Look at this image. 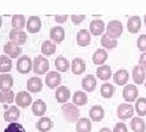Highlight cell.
<instances>
[{"label":"cell","instance_id":"obj_17","mask_svg":"<svg viewBox=\"0 0 146 132\" xmlns=\"http://www.w3.org/2000/svg\"><path fill=\"white\" fill-rule=\"evenodd\" d=\"M89 116H90V120L91 121H95V122H99L104 119L105 116V110L101 105H94L93 108L90 109L89 111Z\"/></svg>","mask_w":146,"mask_h":132},{"label":"cell","instance_id":"obj_48","mask_svg":"<svg viewBox=\"0 0 146 132\" xmlns=\"http://www.w3.org/2000/svg\"><path fill=\"white\" fill-rule=\"evenodd\" d=\"M144 22H145V25H146V16L144 17Z\"/></svg>","mask_w":146,"mask_h":132},{"label":"cell","instance_id":"obj_18","mask_svg":"<svg viewBox=\"0 0 146 132\" xmlns=\"http://www.w3.org/2000/svg\"><path fill=\"white\" fill-rule=\"evenodd\" d=\"M50 38L55 43H61L65 39V29L62 27H52L50 29Z\"/></svg>","mask_w":146,"mask_h":132},{"label":"cell","instance_id":"obj_39","mask_svg":"<svg viewBox=\"0 0 146 132\" xmlns=\"http://www.w3.org/2000/svg\"><path fill=\"white\" fill-rule=\"evenodd\" d=\"M135 110L136 114L140 116L146 115V98H139L135 104Z\"/></svg>","mask_w":146,"mask_h":132},{"label":"cell","instance_id":"obj_25","mask_svg":"<svg viewBox=\"0 0 146 132\" xmlns=\"http://www.w3.org/2000/svg\"><path fill=\"white\" fill-rule=\"evenodd\" d=\"M107 52L105 50V49H98V50H95L94 53V55H93V62L95 64V65H98V66H101L105 64V61L107 60Z\"/></svg>","mask_w":146,"mask_h":132},{"label":"cell","instance_id":"obj_46","mask_svg":"<svg viewBox=\"0 0 146 132\" xmlns=\"http://www.w3.org/2000/svg\"><path fill=\"white\" fill-rule=\"evenodd\" d=\"M100 132H112L111 130L108 129V127H102L101 130H100Z\"/></svg>","mask_w":146,"mask_h":132},{"label":"cell","instance_id":"obj_27","mask_svg":"<svg viewBox=\"0 0 146 132\" xmlns=\"http://www.w3.org/2000/svg\"><path fill=\"white\" fill-rule=\"evenodd\" d=\"M77 132H90L91 131V120L86 117H80L76 125Z\"/></svg>","mask_w":146,"mask_h":132},{"label":"cell","instance_id":"obj_37","mask_svg":"<svg viewBox=\"0 0 146 132\" xmlns=\"http://www.w3.org/2000/svg\"><path fill=\"white\" fill-rule=\"evenodd\" d=\"M100 93H101L104 98L108 99L115 93V87H113L111 83H104V84H101V88H100Z\"/></svg>","mask_w":146,"mask_h":132},{"label":"cell","instance_id":"obj_33","mask_svg":"<svg viewBox=\"0 0 146 132\" xmlns=\"http://www.w3.org/2000/svg\"><path fill=\"white\" fill-rule=\"evenodd\" d=\"M55 52H56V44L51 42V40H45L42 44V53L44 55L50 56L52 54H55Z\"/></svg>","mask_w":146,"mask_h":132},{"label":"cell","instance_id":"obj_11","mask_svg":"<svg viewBox=\"0 0 146 132\" xmlns=\"http://www.w3.org/2000/svg\"><path fill=\"white\" fill-rule=\"evenodd\" d=\"M55 97H56V101L61 104L67 103V101L71 97V92L66 86H60V87L56 88V92H55Z\"/></svg>","mask_w":146,"mask_h":132},{"label":"cell","instance_id":"obj_14","mask_svg":"<svg viewBox=\"0 0 146 132\" xmlns=\"http://www.w3.org/2000/svg\"><path fill=\"white\" fill-rule=\"evenodd\" d=\"M18 117H20V110H18V108L16 105H12L10 108H7L5 113H4V120L7 121V122H15L18 120Z\"/></svg>","mask_w":146,"mask_h":132},{"label":"cell","instance_id":"obj_32","mask_svg":"<svg viewBox=\"0 0 146 132\" xmlns=\"http://www.w3.org/2000/svg\"><path fill=\"white\" fill-rule=\"evenodd\" d=\"M15 93L12 92L11 89L7 90H0V103L3 104H11L13 101H15Z\"/></svg>","mask_w":146,"mask_h":132},{"label":"cell","instance_id":"obj_42","mask_svg":"<svg viewBox=\"0 0 146 132\" xmlns=\"http://www.w3.org/2000/svg\"><path fill=\"white\" fill-rule=\"evenodd\" d=\"M71 20H72V22L74 25H79L85 20V15H72Z\"/></svg>","mask_w":146,"mask_h":132},{"label":"cell","instance_id":"obj_34","mask_svg":"<svg viewBox=\"0 0 146 132\" xmlns=\"http://www.w3.org/2000/svg\"><path fill=\"white\" fill-rule=\"evenodd\" d=\"M73 103L76 105H85L88 103V95L85 94V92L83 90H77V92L73 94Z\"/></svg>","mask_w":146,"mask_h":132},{"label":"cell","instance_id":"obj_47","mask_svg":"<svg viewBox=\"0 0 146 132\" xmlns=\"http://www.w3.org/2000/svg\"><path fill=\"white\" fill-rule=\"evenodd\" d=\"M1 25H3V19H1V16H0V27H1Z\"/></svg>","mask_w":146,"mask_h":132},{"label":"cell","instance_id":"obj_7","mask_svg":"<svg viewBox=\"0 0 146 132\" xmlns=\"http://www.w3.org/2000/svg\"><path fill=\"white\" fill-rule=\"evenodd\" d=\"M138 88H136V86L134 84H127L124 89H123V98H124V101L128 102V103H133L136 101V98H138Z\"/></svg>","mask_w":146,"mask_h":132},{"label":"cell","instance_id":"obj_44","mask_svg":"<svg viewBox=\"0 0 146 132\" xmlns=\"http://www.w3.org/2000/svg\"><path fill=\"white\" fill-rule=\"evenodd\" d=\"M139 65L146 71V52L140 55V58H139Z\"/></svg>","mask_w":146,"mask_h":132},{"label":"cell","instance_id":"obj_35","mask_svg":"<svg viewBox=\"0 0 146 132\" xmlns=\"http://www.w3.org/2000/svg\"><path fill=\"white\" fill-rule=\"evenodd\" d=\"M101 45L104 47V49L111 50V49H115L117 47V39L110 38L107 34H104L101 37Z\"/></svg>","mask_w":146,"mask_h":132},{"label":"cell","instance_id":"obj_36","mask_svg":"<svg viewBox=\"0 0 146 132\" xmlns=\"http://www.w3.org/2000/svg\"><path fill=\"white\" fill-rule=\"evenodd\" d=\"M11 23H12V27L15 29H22L27 25L26 23V19H25L23 15H13Z\"/></svg>","mask_w":146,"mask_h":132},{"label":"cell","instance_id":"obj_1","mask_svg":"<svg viewBox=\"0 0 146 132\" xmlns=\"http://www.w3.org/2000/svg\"><path fill=\"white\" fill-rule=\"evenodd\" d=\"M61 113L68 122H77L79 120L80 111L74 103H65L61 107Z\"/></svg>","mask_w":146,"mask_h":132},{"label":"cell","instance_id":"obj_3","mask_svg":"<svg viewBox=\"0 0 146 132\" xmlns=\"http://www.w3.org/2000/svg\"><path fill=\"white\" fill-rule=\"evenodd\" d=\"M49 60L44 56H36L33 60V71L35 75H45L49 71Z\"/></svg>","mask_w":146,"mask_h":132},{"label":"cell","instance_id":"obj_22","mask_svg":"<svg viewBox=\"0 0 146 132\" xmlns=\"http://www.w3.org/2000/svg\"><path fill=\"white\" fill-rule=\"evenodd\" d=\"M127 28L130 33L135 34L136 32H139V29L141 28V20L139 16H131L129 17L128 20V23H127Z\"/></svg>","mask_w":146,"mask_h":132},{"label":"cell","instance_id":"obj_40","mask_svg":"<svg viewBox=\"0 0 146 132\" xmlns=\"http://www.w3.org/2000/svg\"><path fill=\"white\" fill-rule=\"evenodd\" d=\"M4 132H26V130H25V127L21 124H18V122H11Z\"/></svg>","mask_w":146,"mask_h":132},{"label":"cell","instance_id":"obj_10","mask_svg":"<svg viewBox=\"0 0 146 132\" xmlns=\"http://www.w3.org/2000/svg\"><path fill=\"white\" fill-rule=\"evenodd\" d=\"M10 39L11 42L18 45H23L27 42V34L22 29H11L10 31Z\"/></svg>","mask_w":146,"mask_h":132},{"label":"cell","instance_id":"obj_21","mask_svg":"<svg viewBox=\"0 0 146 132\" xmlns=\"http://www.w3.org/2000/svg\"><path fill=\"white\" fill-rule=\"evenodd\" d=\"M52 120L50 119V117H46V116H42L39 119V121L36 122V129H38V131L40 132H48L52 129Z\"/></svg>","mask_w":146,"mask_h":132},{"label":"cell","instance_id":"obj_41","mask_svg":"<svg viewBox=\"0 0 146 132\" xmlns=\"http://www.w3.org/2000/svg\"><path fill=\"white\" fill-rule=\"evenodd\" d=\"M136 45H138V49L141 50L143 53L146 52V34H141L140 37L136 40Z\"/></svg>","mask_w":146,"mask_h":132},{"label":"cell","instance_id":"obj_2","mask_svg":"<svg viewBox=\"0 0 146 132\" xmlns=\"http://www.w3.org/2000/svg\"><path fill=\"white\" fill-rule=\"evenodd\" d=\"M123 33V25L121 21H117V20H112L107 23V32L106 34L110 38H113V39H117L118 37H121Z\"/></svg>","mask_w":146,"mask_h":132},{"label":"cell","instance_id":"obj_24","mask_svg":"<svg viewBox=\"0 0 146 132\" xmlns=\"http://www.w3.org/2000/svg\"><path fill=\"white\" fill-rule=\"evenodd\" d=\"M45 111H46V104H45V102L42 101V99H38V101H35L32 104V113H33L35 116L42 117L45 114Z\"/></svg>","mask_w":146,"mask_h":132},{"label":"cell","instance_id":"obj_30","mask_svg":"<svg viewBox=\"0 0 146 132\" xmlns=\"http://www.w3.org/2000/svg\"><path fill=\"white\" fill-rule=\"evenodd\" d=\"M130 126L134 132H146V124L141 117H133Z\"/></svg>","mask_w":146,"mask_h":132},{"label":"cell","instance_id":"obj_31","mask_svg":"<svg viewBox=\"0 0 146 132\" xmlns=\"http://www.w3.org/2000/svg\"><path fill=\"white\" fill-rule=\"evenodd\" d=\"M55 67L58 72H66L70 69V62L66 58L63 56H57L56 60H55Z\"/></svg>","mask_w":146,"mask_h":132},{"label":"cell","instance_id":"obj_16","mask_svg":"<svg viewBox=\"0 0 146 132\" xmlns=\"http://www.w3.org/2000/svg\"><path fill=\"white\" fill-rule=\"evenodd\" d=\"M82 87L85 92H94L96 88V78L93 75H88L82 80Z\"/></svg>","mask_w":146,"mask_h":132},{"label":"cell","instance_id":"obj_28","mask_svg":"<svg viewBox=\"0 0 146 132\" xmlns=\"http://www.w3.org/2000/svg\"><path fill=\"white\" fill-rule=\"evenodd\" d=\"M96 76H98V78L102 80V81H106V80H108V78H111V76H112V70H111V67L107 66V65H101V66H99L98 69H96Z\"/></svg>","mask_w":146,"mask_h":132},{"label":"cell","instance_id":"obj_13","mask_svg":"<svg viewBox=\"0 0 146 132\" xmlns=\"http://www.w3.org/2000/svg\"><path fill=\"white\" fill-rule=\"evenodd\" d=\"M27 89L32 93H38L43 89V82L39 77H31V78L27 81Z\"/></svg>","mask_w":146,"mask_h":132},{"label":"cell","instance_id":"obj_20","mask_svg":"<svg viewBox=\"0 0 146 132\" xmlns=\"http://www.w3.org/2000/svg\"><path fill=\"white\" fill-rule=\"evenodd\" d=\"M105 22L102 20H94L90 23V33L93 36H101L105 31Z\"/></svg>","mask_w":146,"mask_h":132},{"label":"cell","instance_id":"obj_4","mask_svg":"<svg viewBox=\"0 0 146 132\" xmlns=\"http://www.w3.org/2000/svg\"><path fill=\"white\" fill-rule=\"evenodd\" d=\"M16 69L20 74L26 75V74H28L31 70H33V61L27 55L20 56V59L17 60V64H16Z\"/></svg>","mask_w":146,"mask_h":132},{"label":"cell","instance_id":"obj_5","mask_svg":"<svg viewBox=\"0 0 146 132\" xmlns=\"http://www.w3.org/2000/svg\"><path fill=\"white\" fill-rule=\"evenodd\" d=\"M61 80H62L61 75H60V72H57V71H49V74L45 76V83L51 89L60 87Z\"/></svg>","mask_w":146,"mask_h":132},{"label":"cell","instance_id":"obj_23","mask_svg":"<svg viewBox=\"0 0 146 132\" xmlns=\"http://www.w3.org/2000/svg\"><path fill=\"white\" fill-rule=\"evenodd\" d=\"M128 80H129V74L124 69L118 70L115 74V76H113V81H115V83L117 86H124L128 82Z\"/></svg>","mask_w":146,"mask_h":132},{"label":"cell","instance_id":"obj_15","mask_svg":"<svg viewBox=\"0 0 146 132\" xmlns=\"http://www.w3.org/2000/svg\"><path fill=\"white\" fill-rule=\"evenodd\" d=\"M91 42V33L86 29H80L77 33V44L79 47H86Z\"/></svg>","mask_w":146,"mask_h":132},{"label":"cell","instance_id":"obj_45","mask_svg":"<svg viewBox=\"0 0 146 132\" xmlns=\"http://www.w3.org/2000/svg\"><path fill=\"white\" fill-rule=\"evenodd\" d=\"M68 16L67 15H62V16H55V21L57 22V23H65L67 21Z\"/></svg>","mask_w":146,"mask_h":132},{"label":"cell","instance_id":"obj_38","mask_svg":"<svg viewBox=\"0 0 146 132\" xmlns=\"http://www.w3.org/2000/svg\"><path fill=\"white\" fill-rule=\"evenodd\" d=\"M12 69V62L9 56H0V72H9Z\"/></svg>","mask_w":146,"mask_h":132},{"label":"cell","instance_id":"obj_43","mask_svg":"<svg viewBox=\"0 0 146 132\" xmlns=\"http://www.w3.org/2000/svg\"><path fill=\"white\" fill-rule=\"evenodd\" d=\"M113 132H128L127 125L124 122H118V124H116L115 129H113Z\"/></svg>","mask_w":146,"mask_h":132},{"label":"cell","instance_id":"obj_26","mask_svg":"<svg viewBox=\"0 0 146 132\" xmlns=\"http://www.w3.org/2000/svg\"><path fill=\"white\" fill-rule=\"evenodd\" d=\"M71 69H72V72L74 75H82L85 71V62H84V60L83 59H80V58L73 59V61L71 64Z\"/></svg>","mask_w":146,"mask_h":132},{"label":"cell","instance_id":"obj_6","mask_svg":"<svg viewBox=\"0 0 146 132\" xmlns=\"http://www.w3.org/2000/svg\"><path fill=\"white\" fill-rule=\"evenodd\" d=\"M134 115V108L130 105V104H119V107L117 108V116L119 117L121 120H127L130 119L131 116Z\"/></svg>","mask_w":146,"mask_h":132},{"label":"cell","instance_id":"obj_9","mask_svg":"<svg viewBox=\"0 0 146 132\" xmlns=\"http://www.w3.org/2000/svg\"><path fill=\"white\" fill-rule=\"evenodd\" d=\"M15 102L18 107L21 108H27L32 104V95L29 94V92H26V90H22V92H18L16 94Z\"/></svg>","mask_w":146,"mask_h":132},{"label":"cell","instance_id":"obj_8","mask_svg":"<svg viewBox=\"0 0 146 132\" xmlns=\"http://www.w3.org/2000/svg\"><path fill=\"white\" fill-rule=\"evenodd\" d=\"M4 53H5L6 55H9L10 58L15 59V58L20 56V54L22 53V48L18 44L13 43V42H7L5 45H4Z\"/></svg>","mask_w":146,"mask_h":132},{"label":"cell","instance_id":"obj_29","mask_svg":"<svg viewBox=\"0 0 146 132\" xmlns=\"http://www.w3.org/2000/svg\"><path fill=\"white\" fill-rule=\"evenodd\" d=\"M13 86V78L11 75H0V90H7L11 89Z\"/></svg>","mask_w":146,"mask_h":132},{"label":"cell","instance_id":"obj_19","mask_svg":"<svg viewBox=\"0 0 146 132\" xmlns=\"http://www.w3.org/2000/svg\"><path fill=\"white\" fill-rule=\"evenodd\" d=\"M146 71L140 65H136L133 67V80L136 84H143L145 82Z\"/></svg>","mask_w":146,"mask_h":132},{"label":"cell","instance_id":"obj_12","mask_svg":"<svg viewBox=\"0 0 146 132\" xmlns=\"http://www.w3.org/2000/svg\"><path fill=\"white\" fill-rule=\"evenodd\" d=\"M26 28L29 33H36V32H39L40 28H42V21H40L38 16H32L27 21Z\"/></svg>","mask_w":146,"mask_h":132}]
</instances>
